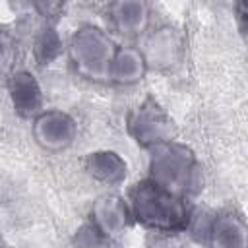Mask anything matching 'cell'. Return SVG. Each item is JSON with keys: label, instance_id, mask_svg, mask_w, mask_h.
Masks as SVG:
<instances>
[{"label": "cell", "instance_id": "obj_1", "mask_svg": "<svg viewBox=\"0 0 248 248\" xmlns=\"http://www.w3.org/2000/svg\"><path fill=\"white\" fill-rule=\"evenodd\" d=\"M128 203L138 225L161 234L184 232L194 219L190 200L169 192L147 176L130 188Z\"/></svg>", "mask_w": 248, "mask_h": 248}, {"label": "cell", "instance_id": "obj_2", "mask_svg": "<svg viewBox=\"0 0 248 248\" xmlns=\"http://www.w3.org/2000/svg\"><path fill=\"white\" fill-rule=\"evenodd\" d=\"M149 153L147 178L169 192L190 200L202 188V167L196 153L182 141L170 140L155 145Z\"/></svg>", "mask_w": 248, "mask_h": 248}, {"label": "cell", "instance_id": "obj_3", "mask_svg": "<svg viewBox=\"0 0 248 248\" xmlns=\"http://www.w3.org/2000/svg\"><path fill=\"white\" fill-rule=\"evenodd\" d=\"M118 45L95 23H81L66 43V56L74 74L91 83H110V66Z\"/></svg>", "mask_w": 248, "mask_h": 248}, {"label": "cell", "instance_id": "obj_4", "mask_svg": "<svg viewBox=\"0 0 248 248\" xmlns=\"http://www.w3.org/2000/svg\"><path fill=\"white\" fill-rule=\"evenodd\" d=\"M126 132L136 141V145L149 151L155 145L174 140L176 128L165 107L153 95H145L128 110Z\"/></svg>", "mask_w": 248, "mask_h": 248}, {"label": "cell", "instance_id": "obj_5", "mask_svg": "<svg viewBox=\"0 0 248 248\" xmlns=\"http://www.w3.org/2000/svg\"><path fill=\"white\" fill-rule=\"evenodd\" d=\"M141 50L145 54L149 72L172 74L176 72L186 56V37L174 23H161L151 27L143 37Z\"/></svg>", "mask_w": 248, "mask_h": 248}, {"label": "cell", "instance_id": "obj_6", "mask_svg": "<svg viewBox=\"0 0 248 248\" xmlns=\"http://www.w3.org/2000/svg\"><path fill=\"white\" fill-rule=\"evenodd\" d=\"M31 136L43 151L60 153L76 141L78 122L62 108H45L31 120Z\"/></svg>", "mask_w": 248, "mask_h": 248}, {"label": "cell", "instance_id": "obj_7", "mask_svg": "<svg viewBox=\"0 0 248 248\" xmlns=\"http://www.w3.org/2000/svg\"><path fill=\"white\" fill-rule=\"evenodd\" d=\"M89 223L110 242L136 225L128 198L114 192L103 194L93 202L89 209Z\"/></svg>", "mask_w": 248, "mask_h": 248}, {"label": "cell", "instance_id": "obj_8", "mask_svg": "<svg viewBox=\"0 0 248 248\" xmlns=\"http://www.w3.org/2000/svg\"><path fill=\"white\" fill-rule=\"evenodd\" d=\"M105 16L108 27L128 41L145 37L151 29V6L143 0L110 2L105 10Z\"/></svg>", "mask_w": 248, "mask_h": 248}, {"label": "cell", "instance_id": "obj_9", "mask_svg": "<svg viewBox=\"0 0 248 248\" xmlns=\"http://www.w3.org/2000/svg\"><path fill=\"white\" fill-rule=\"evenodd\" d=\"M6 89H8L12 108L19 118L33 120L37 114L45 110L43 89L33 72L25 68L12 70V74L6 78Z\"/></svg>", "mask_w": 248, "mask_h": 248}, {"label": "cell", "instance_id": "obj_10", "mask_svg": "<svg viewBox=\"0 0 248 248\" xmlns=\"http://www.w3.org/2000/svg\"><path fill=\"white\" fill-rule=\"evenodd\" d=\"M207 248H248V223L232 209L211 215L203 231Z\"/></svg>", "mask_w": 248, "mask_h": 248}, {"label": "cell", "instance_id": "obj_11", "mask_svg": "<svg viewBox=\"0 0 248 248\" xmlns=\"http://www.w3.org/2000/svg\"><path fill=\"white\" fill-rule=\"evenodd\" d=\"M147 74L149 66L141 46L134 43L118 45L110 66V83L116 87H134L140 85Z\"/></svg>", "mask_w": 248, "mask_h": 248}, {"label": "cell", "instance_id": "obj_12", "mask_svg": "<svg viewBox=\"0 0 248 248\" xmlns=\"http://www.w3.org/2000/svg\"><path fill=\"white\" fill-rule=\"evenodd\" d=\"M85 172L99 184L105 186H120L128 176L126 161L112 149H99L91 151L83 159Z\"/></svg>", "mask_w": 248, "mask_h": 248}, {"label": "cell", "instance_id": "obj_13", "mask_svg": "<svg viewBox=\"0 0 248 248\" xmlns=\"http://www.w3.org/2000/svg\"><path fill=\"white\" fill-rule=\"evenodd\" d=\"M62 52H66V45L58 33L56 25L43 23L33 41V56L39 66H50Z\"/></svg>", "mask_w": 248, "mask_h": 248}, {"label": "cell", "instance_id": "obj_14", "mask_svg": "<svg viewBox=\"0 0 248 248\" xmlns=\"http://www.w3.org/2000/svg\"><path fill=\"white\" fill-rule=\"evenodd\" d=\"M31 10L43 19V23L56 25L58 19L66 12V4L64 2H54V0H39V2L31 4Z\"/></svg>", "mask_w": 248, "mask_h": 248}, {"label": "cell", "instance_id": "obj_15", "mask_svg": "<svg viewBox=\"0 0 248 248\" xmlns=\"http://www.w3.org/2000/svg\"><path fill=\"white\" fill-rule=\"evenodd\" d=\"M232 12H234V21H236L238 31L248 37V0L234 2Z\"/></svg>", "mask_w": 248, "mask_h": 248}]
</instances>
